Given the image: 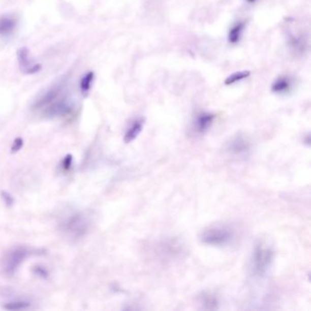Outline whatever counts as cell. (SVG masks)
Instances as JSON below:
<instances>
[{"mask_svg":"<svg viewBox=\"0 0 311 311\" xmlns=\"http://www.w3.org/2000/svg\"><path fill=\"white\" fill-rule=\"evenodd\" d=\"M234 237V233L230 228L222 226L211 227L205 229L201 235L202 243L213 246H223L229 244Z\"/></svg>","mask_w":311,"mask_h":311,"instance_id":"obj_5","label":"cell"},{"mask_svg":"<svg viewBox=\"0 0 311 311\" xmlns=\"http://www.w3.org/2000/svg\"><path fill=\"white\" fill-rule=\"evenodd\" d=\"M293 88V81L289 76H281L277 78L271 86V90L273 94H288L291 91Z\"/></svg>","mask_w":311,"mask_h":311,"instance_id":"obj_8","label":"cell"},{"mask_svg":"<svg viewBox=\"0 0 311 311\" xmlns=\"http://www.w3.org/2000/svg\"><path fill=\"white\" fill-rule=\"evenodd\" d=\"M215 115L209 112H203L196 117V129L198 133L204 134L213 125Z\"/></svg>","mask_w":311,"mask_h":311,"instance_id":"obj_9","label":"cell"},{"mask_svg":"<svg viewBox=\"0 0 311 311\" xmlns=\"http://www.w3.org/2000/svg\"><path fill=\"white\" fill-rule=\"evenodd\" d=\"M18 19L14 15H3L0 17V37H9L12 35L17 26Z\"/></svg>","mask_w":311,"mask_h":311,"instance_id":"obj_7","label":"cell"},{"mask_svg":"<svg viewBox=\"0 0 311 311\" xmlns=\"http://www.w3.org/2000/svg\"><path fill=\"white\" fill-rule=\"evenodd\" d=\"M67 80H60L36 98L32 111L45 119H54L71 114L74 110L68 90Z\"/></svg>","mask_w":311,"mask_h":311,"instance_id":"obj_1","label":"cell"},{"mask_svg":"<svg viewBox=\"0 0 311 311\" xmlns=\"http://www.w3.org/2000/svg\"><path fill=\"white\" fill-rule=\"evenodd\" d=\"M19 70L23 74L32 75L38 73L41 70V65L36 63L29 55V50L26 47H22L17 51Z\"/></svg>","mask_w":311,"mask_h":311,"instance_id":"obj_6","label":"cell"},{"mask_svg":"<svg viewBox=\"0 0 311 311\" xmlns=\"http://www.w3.org/2000/svg\"><path fill=\"white\" fill-rule=\"evenodd\" d=\"M250 74H251V72L249 71H236V72H234V73H232L231 75L227 77L225 80V84L227 85V86L235 84V83H237L241 80L247 79Z\"/></svg>","mask_w":311,"mask_h":311,"instance_id":"obj_13","label":"cell"},{"mask_svg":"<svg viewBox=\"0 0 311 311\" xmlns=\"http://www.w3.org/2000/svg\"><path fill=\"white\" fill-rule=\"evenodd\" d=\"M94 78H95V74H94V71H89V72L85 73L83 77L80 79V92L84 97H87L89 95V91H90L92 84H94Z\"/></svg>","mask_w":311,"mask_h":311,"instance_id":"obj_12","label":"cell"},{"mask_svg":"<svg viewBox=\"0 0 311 311\" xmlns=\"http://www.w3.org/2000/svg\"><path fill=\"white\" fill-rule=\"evenodd\" d=\"M246 23L240 21L235 24L228 32V42L230 44H237L241 40Z\"/></svg>","mask_w":311,"mask_h":311,"instance_id":"obj_11","label":"cell"},{"mask_svg":"<svg viewBox=\"0 0 311 311\" xmlns=\"http://www.w3.org/2000/svg\"><path fill=\"white\" fill-rule=\"evenodd\" d=\"M29 307V303L25 301H13V302L7 303L5 304V309L9 310H22Z\"/></svg>","mask_w":311,"mask_h":311,"instance_id":"obj_15","label":"cell"},{"mask_svg":"<svg viewBox=\"0 0 311 311\" xmlns=\"http://www.w3.org/2000/svg\"><path fill=\"white\" fill-rule=\"evenodd\" d=\"M33 272H34L35 275L41 276V277H43V278L49 276V272H48V270H47L45 267H40V266H36V267L33 268Z\"/></svg>","mask_w":311,"mask_h":311,"instance_id":"obj_16","label":"cell"},{"mask_svg":"<svg viewBox=\"0 0 311 311\" xmlns=\"http://www.w3.org/2000/svg\"><path fill=\"white\" fill-rule=\"evenodd\" d=\"M23 146V140L18 137V138L15 139L14 140L13 143H12V146H11V151L12 152H18Z\"/></svg>","mask_w":311,"mask_h":311,"instance_id":"obj_17","label":"cell"},{"mask_svg":"<svg viewBox=\"0 0 311 311\" xmlns=\"http://www.w3.org/2000/svg\"><path fill=\"white\" fill-rule=\"evenodd\" d=\"M230 149L233 152H236V153L244 152L248 149V142H246V140L243 137H240V136L236 137L230 143Z\"/></svg>","mask_w":311,"mask_h":311,"instance_id":"obj_14","label":"cell"},{"mask_svg":"<svg viewBox=\"0 0 311 311\" xmlns=\"http://www.w3.org/2000/svg\"><path fill=\"white\" fill-rule=\"evenodd\" d=\"M29 255H32L30 249L25 246H18L10 249L9 252L5 255L2 260L3 272L7 276H13L18 270V267L29 257Z\"/></svg>","mask_w":311,"mask_h":311,"instance_id":"obj_4","label":"cell"},{"mask_svg":"<svg viewBox=\"0 0 311 311\" xmlns=\"http://www.w3.org/2000/svg\"><path fill=\"white\" fill-rule=\"evenodd\" d=\"M89 228V221L84 213L81 212H72L68 213L59 224V229L66 236L78 239L84 236Z\"/></svg>","mask_w":311,"mask_h":311,"instance_id":"obj_2","label":"cell"},{"mask_svg":"<svg viewBox=\"0 0 311 311\" xmlns=\"http://www.w3.org/2000/svg\"><path fill=\"white\" fill-rule=\"evenodd\" d=\"M245 1H246L247 3H249V4H253L257 0H245Z\"/></svg>","mask_w":311,"mask_h":311,"instance_id":"obj_20","label":"cell"},{"mask_svg":"<svg viewBox=\"0 0 311 311\" xmlns=\"http://www.w3.org/2000/svg\"><path fill=\"white\" fill-rule=\"evenodd\" d=\"M72 165V156L71 154L66 156L63 161V168L64 171H68Z\"/></svg>","mask_w":311,"mask_h":311,"instance_id":"obj_18","label":"cell"},{"mask_svg":"<svg viewBox=\"0 0 311 311\" xmlns=\"http://www.w3.org/2000/svg\"><path fill=\"white\" fill-rule=\"evenodd\" d=\"M1 196H2V197H3V200H4L5 203H6L7 205H11L12 204H13V197L10 196L9 193L3 191L2 192V195H1Z\"/></svg>","mask_w":311,"mask_h":311,"instance_id":"obj_19","label":"cell"},{"mask_svg":"<svg viewBox=\"0 0 311 311\" xmlns=\"http://www.w3.org/2000/svg\"><path fill=\"white\" fill-rule=\"evenodd\" d=\"M274 258V252L267 244H259L255 247L252 258V271L256 276L266 275L268 268L271 266Z\"/></svg>","mask_w":311,"mask_h":311,"instance_id":"obj_3","label":"cell"},{"mask_svg":"<svg viewBox=\"0 0 311 311\" xmlns=\"http://www.w3.org/2000/svg\"><path fill=\"white\" fill-rule=\"evenodd\" d=\"M143 125H144V120L142 118H139L134 120L125 133V139H123L125 143H130L138 137L139 134L142 133Z\"/></svg>","mask_w":311,"mask_h":311,"instance_id":"obj_10","label":"cell"}]
</instances>
